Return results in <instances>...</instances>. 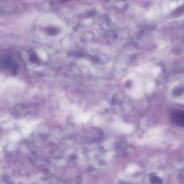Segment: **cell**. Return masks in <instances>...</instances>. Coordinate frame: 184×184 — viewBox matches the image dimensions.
<instances>
[{"instance_id": "6da1fadb", "label": "cell", "mask_w": 184, "mask_h": 184, "mask_svg": "<svg viewBox=\"0 0 184 184\" xmlns=\"http://www.w3.org/2000/svg\"><path fill=\"white\" fill-rule=\"evenodd\" d=\"M0 67L13 73L17 72L18 69L17 64L14 60L8 55H4L0 58Z\"/></svg>"}, {"instance_id": "7a4b0ae2", "label": "cell", "mask_w": 184, "mask_h": 184, "mask_svg": "<svg viewBox=\"0 0 184 184\" xmlns=\"http://www.w3.org/2000/svg\"><path fill=\"white\" fill-rule=\"evenodd\" d=\"M172 122L177 125L183 127L184 123V113L182 110H177L172 112L171 115Z\"/></svg>"}, {"instance_id": "3957f363", "label": "cell", "mask_w": 184, "mask_h": 184, "mask_svg": "<svg viewBox=\"0 0 184 184\" xmlns=\"http://www.w3.org/2000/svg\"><path fill=\"white\" fill-rule=\"evenodd\" d=\"M31 60L34 62H35L36 60V57L34 54L32 55L30 57Z\"/></svg>"}, {"instance_id": "277c9868", "label": "cell", "mask_w": 184, "mask_h": 184, "mask_svg": "<svg viewBox=\"0 0 184 184\" xmlns=\"http://www.w3.org/2000/svg\"><path fill=\"white\" fill-rule=\"evenodd\" d=\"M136 58V56H135V55H132L130 59L131 60H134Z\"/></svg>"}]
</instances>
